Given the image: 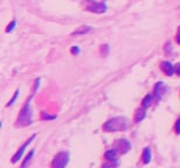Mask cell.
Instances as JSON below:
<instances>
[{"label": "cell", "instance_id": "obj_9", "mask_svg": "<svg viewBox=\"0 0 180 168\" xmlns=\"http://www.w3.org/2000/svg\"><path fill=\"white\" fill-rule=\"evenodd\" d=\"M151 149L149 147H145L144 148V151H143V155H142V159H143V162L145 165L147 164H150V161H151Z\"/></svg>", "mask_w": 180, "mask_h": 168}, {"label": "cell", "instance_id": "obj_20", "mask_svg": "<svg viewBox=\"0 0 180 168\" xmlns=\"http://www.w3.org/2000/svg\"><path fill=\"white\" fill-rule=\"evenodd\" d=\"M177 42L180 45V26L178 27V34H177Z\"/></svg>", "mask_w": 180, "mask_h": 168}, {"label": "cell", "instance_id": "obj_18", "mask_svg": "<svg viewBox=\"0 0 180 168\" xmlns=\"http://www.w3.org/2000/svg\"><path fill=\"white\" fill-rule=\"evenodd\" d=\"M176 131L177 133H180V118L177 120V124H176Z\"/></svg>", "mask_w": 180, "mask_h": 168}, {"label": "cell", "instance_id": "obj_21", "mask_svg": "<svg viewBox=\"0 0 180 168\" xmlns=\"http://www.w3.org/2000/svg\"><path fill=\"white\" fill-rule=\"evenodd\" d=\"M176 71H177V74L179 75L180 76V63H178L177 64V67H176Z\"/></svg>", "mask_w": 180, "mask_h": 168}, {"label": "cell", "instance_id": "obj_8", "mask_svg": "<svg viewBox=\"0 0 180 168\" xmlns=\"http://www.w3.org/2000/svg\"><path fill=\"white\" fill-rule=\"evenodd\" d=\"M118 153L119 152L117 149H109V151L105 152V156L106 160H109V161H112V162H116L117 159H118Z\"/></svg>", "mask_w": 180, "mask_h": 168}, {"label": "cell", "instance_id": "obj_2", "mask_svg": "<svg viewBox=\"0 0 180 168\" xmlns=\"http://www.w3.org/2000/svg\"><path fill=\"white\" fill-rule=\"evenodd\" d=\"M127 120L123 117H116V118L109 119L104 125L103 130L105 132H121L127 128Z\"/></svg>", "mask_w": 180, "mask_h": 168}, {"label": "cell", "instance_id": "obj_14", "mask_svg": "<svg viewBox=\"0 0 180 168\" xmlns=\"http://www.w3.org/2000/svg\"><path fill=\"white\" fill-rule=\"evenodd\" d=\"M41 119H43V120H53V119H56V116H50L47 112H41Z\"/></svg>", "mask_w": 180, "mask_h": 168}, {"label": "cell", "instance_id": "obj_6", "mask_svg": "<svg viewBox=\"0 0 180 168\" xmlns=\"http://www.w3.org/2000/svg\"><path fill=\"white\" fill-rule=\"evenodd\" d=\"M115 147H116L115 149H117L121 154H125V153H127L131 149V144L127 139H119L117 140Z\"/></svg>", "mask_w": 180, "mask_h": 168}, {"label": "cell", "instance_id": "obj_15", "mask_svg": "<svg viewBox=\"0 0 180 168\" xmlns=\"http://www.w3.org/2000/svg\"><path fill=\"white\" fill-rule=\"evenodd\" d=\"M19 92H20V91H19V89H18V90H16L15 92H14V96H13V97H12V99H11V100H9V102H8L7 106H12L13 104H14V102H15L16 97H18V96H19Z\"/></svg>", "mask_w": 180, "mask_h": 168}, {"label": "cell", "instance_id": "obj_1", "mask_svg": "<svg viewBox=\"0 0 180 168\" xmlns=\"http://www.w3.org/2000/svg\"><path fill=\"white\" fill-rule=\"evenodd\" d=\"M33 95L34 94H32V96L29 97L28 100L25 103V105L22 106L20 113H19L18 118H16V123H15L16 127H25L32 124L33 113H32V107H31V99H32Z\"/></svg>", "mask_w": 180, "mask_h": 168}, {"label": "cell", "instance_id": "obj_10", "mask_svg": "<svg viewBox=\"0 0 180 168\" xmlns=\"http://www.w3.org/2000/svg\"><path fill=\"white\" fill-rule=\"evenodd\" d=\"M145 116H146V112H145V110H144V109H142V110H138L137 112H136V115H135V122H136V123L142 122V120L145 118Z\"/></svg>", "mask_w": 180, "mask_h": 168}, {"label": "cell", "instance_id": "obj_4", "mask_svg": "<svg viewBox=\"0 0 180 168\" xmlns=\"http://www.w3.org/2000/svg\"><path fill=\"white\" fill-rule=\"evenodd\" d=\"M87 9L94 13H104L106 11V5L104 3H97L94 0H86Z\"/></svg>", "mask_w": 180, "mask_h": 168}, {"label": "cell", "instance_id": "obj_17", "mask_svg": "<svg viewBox=\"0 0 180 168\" xmlns=\"http://www.w3.org/2000/svg\"><path fill=\"white\" fill-rule=\"evenodd\" d=\"M115 167H116V162L112 164V161H110L109 164H104L102 166V168H115Z\"/></svg>", "mask_w": 180, "mask_h": 168}, {"label": "cell", "instance_id": "obj_7", "mask_svg": "<svg viewBox=\"0 0 180 168\" xmlns=\"http://www.w3.org/2000/svg\"><path fill=\"white\" fill-rule=\"evenodd\" d=\"M160 68H161V70L164 71V74L167 75V76H172V75H173V73H174V67L172 66L171 63H170V62H167V61L161 62Z\"/></svg>", "mask_w": 180, "mask_h": 168}, {"label": "cell", "instance_id": "obj_3", "mask_svg": "<svg viewBox=\"0 0 180 168\" xmlns=\"http://www.w3.org/2000/svg\"><path fill=\"white\" fill-rule=\"evenodd\" d=\"M69 162V153L68 152H60L57 153L52 161V168H65Z\"/></svg>", "mask_w": 180, "mask_h": 168}, {"label": "cell", "instance_id": "obj_11", "mask_svg": "<svg viewBox=\"0 0 180 168\" xmlns=\"http://www.w3.org/2000/svg\"><path fill=\"white\" fill-rule=\"evenodd\" d=\"M90 30H91V27L90 26H82V27H80V28H77L75 32H74V35L76 34V35H80V34H87L89 33Z\"/></svg>", "mask_w": 180, "mask_h": 168}, {"label": "cell", "instance_id": "obj_5", "mask_svg": "<svg viewBox=\"0 0 180 168\" xmlns=\"http://www.w3.org/2000/svg\"><path fill=\"white\" fill-rule=\"evenodd\" d=\"M35 137H37V134H33L32 137H31V138H29V139L27 140V141H26V143H25L24 145H22V146H21V147L18 149V151H16V153L14 154V155H13V158H12V162H13V164H16V162H18V161L21 159V156H22V154H24L25 149L28 147V145H31V144H32L33 140L35 139Z\"/></svg>", "mask_w": 180, "mask_h": 168}, {"label": "cell", "instance_id": "obj_16", "mask_svg": "<svg viewBox=\"0 0 180 168\" xmlns=\"http://www.w3.org/2000/svg\"><path fill=\"white\" fill-rule=\"evenodd\" d=\"M15 26H16L15 20H13L12 22H11V24H9V25L7 26V28H6V32H7V33H9V32H12L13 29H14V27H15Z\"/></svg>", "mask_w": 180, "mask_h": 168}, {"label": "cell", "instance_id": "obj_19", "mask_svg": "<svg viewBox=\"0 0 180 168\" xmlns=\"http://www.w3.org/2000/svg\"><path fill=\"white\" fill-rule=\"evenodd\" d=\"M71 53H73V54H78V53H80V49H78V47L74 46L73 48H71Z\"/></svg>", "mask_w": 180, "mask_h": 168}, {"label": "cell", "instance_id": "obj_12", "mask_svg": "<svg viewBox=\"0 0 180 168\" xmlns=\"http://www.w3.org/2000/svg\"><path fill=\"white\" fill-rule=\"evenodd\" d=\"M33 155H34V151H31L26 155V158H25V160H24V162H22V165H21V168H26V166L28 165V162L32 160V158H33Z\"/></svg>", "mask_w": 180, "mask_h": 168}, {"label": "cell", "instance_id": "obj_13", "mask_svg": "<svg viewBox=\"0 0 180 168\" xmlns=\"http://www.w3.org/2000/svg\"><path fill=\"white\" fill-rule=\"evenodd\" d=\"M152 99H153V97H152L151 95H147V96H145V98L143 99V106L144 107H147L151 105L152 103Z\"/></svg>", "mask_w": 180, "mask_h": 168}]
</instances>
